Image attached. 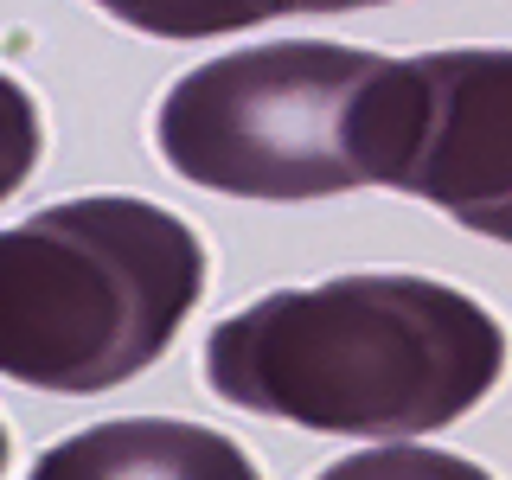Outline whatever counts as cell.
I'll list each match as a JSON object with an SVG mask.
<instances>
[{
	"instance_id": "52a82bcc",
	"label": "cell",
	"mask_w": 512,
	"mask_h": 480,
	"mask_svg": "<svg viewBox=\"0 0 512 480\" xmlns=\"http://www.w3.org/2000/svg\"><path fill=\"white\" fill-rule=\"evenodd\" d=\"M314 480H493V474L468 455H448V448L384 442V448H359V455L320 468Z\"/></svg>"
},
{
	"instance_id": "7a4b0ae2",
	"label": "cell",
	"mask_w": 512,
	"mask_h": 480,
	"mask_svg": "<svg viewBox=\"0 0 512 480\" xmlns=\"http://www.w3.org/2000/svg\"><path fill=\"white\" fill-rule=\"evenodd\" d=\"M205 295V244L135 192L45 205L0 231V378L96 397L141 378Z\"/></svg>"
},
{
	"instance_id": "5b68a950",
	"label": "cell",
	"mask_w": 512,
	"mask_h": 480,
	"mask_svg": "<svg viewBox=\"0 0 512 480\" xmlns=\"http://www.w3.org/2000/svg\"><path fill=\"white\" fill-rule=\"evenodd\" d=\"M26 480H256V461L224 429L116 416L52 442Z\"/></svg>"
},
{
	"instance_id": "6da1fadb",
	"label": "cell",
	"mask_w": 512,
	"mask_h": 480,
	"mask_svg": "<svg viewBox=\"0 0 512 480\" xmlns=\"http://www.w3.org/2000/svg\"><path fill=\"white\" fill-rule=\"evenodd\" d=\"M506 372V327L436 276H333L224 314L205 384L320 436L410 442L461 423Z\"/></svg>"
},
{
	"instance_id": "ba28073f",
	"label": "cell",
	"mask_w": 512,
	"mask_h": 480,
	"mask_svg": "<svg viewBox=\"0 0 512 480\" xmlns=\"http://www.w3.org/2000/svg\"><path fill=\"white\" fill-rule=\"evenodd\" d=\"M39 148H45V128H39V103L20 77L0 71V199H13L32 167H39Z\"/></svg>"
},
{
	"instance_id": "9c48e42d",
	"label": "cell",
	"mask_w": 512,
	"mask_h": 480,
	"mask_svg": "<svg viewBox=\"0 0 512 480\" xmlns=\"http://www.w3.org/2000/svg\"><path fill=\"white\" fill-rule=\"evenodd\" d=\"M352 7H384V0H244L250 26L276 20V13H352Z\"/></svg>"
},
{
	"instance_id": "30bf717a",
	"label": "cell",
	"mask_w": 512,
	"mask_h": 480,
	"mask_svg": "<svg viewBox=\"0 0 512 480\" xmlns=\"http://www.w3.org/2000/svg\"><path fill=\"white\" fill-rule=\"evenodd\" d=\"M0 468H7V423H0Z\"/></svg>"
},
{
	"instance_id": "277c9868",
	"label": "cell",
	"mask_w": 512,
	"mask_h": 480,
	"mask_svg": "<svg viewBox=\"0 0 512 480\" xmlns=\"http://www.w3.org/2000/svg\"><path fill=\"white\" fill-rule=\"evenodd\" d=\"M372 186L429 199L461 231L512 244V52L468 45L384 64Z\"/></svg>"
},
{
	"instance_id": "8992f818",
	"label": "cell",
	"mask_w": 512,
	"mask_h": 480,
	"mask_svg": "<svg viewBox=\"0 0 512 480\" xmlns=\"http://www.w3.org/2000/svg\"><path fill=\"white\" fill-rule=\"evenodd\" d=\"M109 20L148 32V39H212V32L250 26L244 0H90Z\"/></svg>"
},
{
	"instance_id": "3957f363",
	"label": "cell",
	"mask_w": 512,
	"mask_h": 480,
	"mask_svg": "<svg viewBox=\"0 0 512 480\" xmlns=\"http://www.w3.org/2000/svg\"><path fill=\"white\" fill-rule=\"evenodd\" d=\"M384 52L282 39L205 58L160 96L154 141L186 186L224 199H340L372 186Z\"/></svg>"
}]
</instances>
